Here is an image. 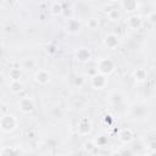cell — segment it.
I'll return each mask as SVG.
<instances>
[{
  "label": "cell",
  "instance_id": "obj_12",
  "mask_svg": "<svg viewBox=\"0 0 156 156\" xmlns=\"http://www.w3.org/2000/svg\"><path fill=\"white\" fill-rule=\"evenodd\" d=\"M128 24L133 28V29H136L141 26V18L139 16H132L129 20H128Z\"/></svg>",
  "mask_w": 156,
  "mask_h": 156
},
{
  "label": "cell",
  "instance_id": "obj_19",
  "mask_svg": "<svg viewBox=\"0 0 156 156\" xmlns=\"http://www.w3.org/2000/svg\"><path fill=\"white\" fill-rule=\"evenodd\" d=\"M149 20H150V22L156 23V11H154V12H151V13L149 15Z\"/></svg>",
  "mask_w": 156,
  "mask_h": 156
},
{
  "label": "cell",
  "instance_id": "obj_16",
  "mask_svg": "<svg viewBox=\"0 0 156 156\" xmlns=\"http://www.w3.org/2000/svg\"><path fill=\"white\" fill-rule=\"evenodd\" d=\"M99 20L98 18H95V17H91V18H89L88 21H87V26H88V28L89 29H91V30H95V29H98L99 28Z\"/></svg>",
  "mask_w": 156,
  "mask_h": 156
},
{
  "label": "cell",
  "instance_id": "obj_14",
  "mask_svg": "<svg viewBox=\"0 0 156 156\" xmlns=\"http://www.w3.org/2000/svg\"><path fill=\"white\" fill-rule=\"evenodd\" d=\"M107 17H108L110 21H118L121 18V12L117 9H111L107 12Z\"/></svg>",
  "mask_w": 156,
  "mask_h": 156
},
{
  "label": "cell",
  "instance_id": "obj_1",
  "mask_svg": "<svg viewBox=\"0 0 156 156\" xmlns=\"http://www.w3.org/2000/svg\"><path fill=\"white\" fill-rule=\"evenodd\" d=\"M115 69V63L110 58H101L99 60L98 62V71L99 73L101 74H105V76H110Z\"/></svg>",
  "mask_w": 156,
  "mask_h": 156
},
{
  "label": "cell",
  "instance_id": "obj_3",
  "mask_svg": "<svg viewBox=\"0 0 156 156\" xmlns=\"http://www.w3.org/2000/svg\"><path fill=\"white\" fill-rule=\"evenodd\" d=\"M35 107L34 100L32 98L24 96L18 101V110H21V112L23 113H30Z\"/></svg>",
  "mask_w": 156,
  "mask_h": 156
},
{
  "label": "cell",
  "instance_id": "obj_15",
  "mask_svg": "<svg viewBox=\"0 0 156 156\" xmlns=\"http://www.w3.org/2000/svg\"><path fill=\"white\" fill-rule=\"evenodd\" d=\"M22 76V72L20 68H11L9 72V77L11 78V80H20Z\"/></svg>",
  "mask_w": 156,
  "mask_h": 156
},
{
  "label": "cell",
  "instance_id": "obj_10",
  "mask_svg": "<svg viewBox=\"0 0 156 156\" xmlns=\"http://www.w3.org/2000/svg\"><path fill=\"white\" fill-rule=\"evenodd\" d=\"M79 28H80V23L76 20H71L67 23V30L69 33H77V32H79Z\"/></svg>",
  "mask_w": 156,
  "mask_h": 156
},
{
  "label": "cell",
  "instance_id": "obj_18",
  "mask_svg": "<svg viewBox=\"0 0 156 156\" xmlns=\"http://www.w3.org/2000/svg\"><path fill=\"white\" fill-rule=\"evenodd\" d=\"M62 12V6L60 2H55L52 6H51V13L52 15H60Z\"/></svg>",
  "mask_w": 156,
  "mask_h": 156
},
{
  "label": "cell",
  "instance_id": "obj_7",
  "mask_svg": "<svg viewBox=\"0 0 156 156\" xmlns=\"http://www.w3.org/2000/svg\"><path fill=\"white\" fill-rule=\"evenodd\" d=\"M119 43V38L116 34H107L105 37V45L110 49H115Z\"/></svg>",
  "mask_w": 156,
  "mask_h": 156
},
{
  "label": "cell",
  "instance_id": "obj_13",
  "mask_svg": "<svg viewBox=\"0 0 156 156\" xmlns=\"http://www.w3.org/2000/svg\"><path fill=\"white\" fill-rule=\"evenodd\" d=\"M119 139L123 141V143H129L132 139H133V134L129 129H123L119 134Z\"/></svg>",
  "mask_w": 156,
  "mask_h": 156
},
{
  "label": "cell",
  "instance_id": "obj_4",
  "mask_svg": "<svg viewBox=\"0 0 156 156\" xmlns=\"http://www.w3.org/2000/svg\"><path fill=\"white\" fill-rule=\"evenodd\" d=\"M106 82H107L106 76H105V74H101V73L95 74V76L91 78V84H93V87H94L95 89H102V88L106 85Z\"/></svg>",
  "mask_w": 156,
  "mask_h": 156
},
{
  "label": "cell",
  "instance_id": "obj_5",
  "mask_svg": "<svg viewBox=\"0 0 156 156\" xmlns=\"http://www.w3.org/2000/svg\"><path fill=\"white\" fill-rule=\"evenodd\" d=\"M34 79H35L37 83L44 85V84H46V83L50 82V73H49L48 71H45V69H40V71H38V72L35 73Z\"/></svg>",
  "mask_w": 156,
  "mask_h": 156
},
{
  "label": "cell",
  "instance_id": "obj_9",
  "mask_svg": "<svg viewBox=\"0 0 156 156\" xmlns=\"http://www.w3.org/2000/svg\"><path fill=\"white\" fill-rule=\"evenodd\" d=\"M122 6L127 12H133L138 7L136 0H122Z\"/></svg>",
  "mask_w": 156,
  "mask_h": 156
},
{
  "label": "cell",
  "instance_id": "obj_6",
  "mask_svg": "<svg viewBox=\"0 0 156 156\" xmlns=\"http://www.w3.org/2000/svg\"><path fill=\"white\" fill-rule=\"evenodd\" d=\"M90 56H91V54H90V51H89L87 48H79V49L76 51V57H77V60L80 61V62L88 61V60L90 58Z\"/></svg>",
  "mask_w": 156,
  "mask_h": 156
},
{
  "label": "cell",
  "instance_id": "obj_20",
  "mask_svg": "<svg viewBox=\"0 0 156 156\" xmlns=\"http://www.w3.org/2000/svg\"><path fill=\"white\" fill-rule=\"evenodd\" d=\"M111 1H117V0H111Z\"/></svg>",
  "mask_w": 156,
  "mask_h": 156
},
{
  "label": "cell",
  "instance_id": "obj_8",
  "mask_svg": "<svg viewBox=\"0 0 156 156\" xmlns=\"http://www.w3.org/2000/svg\"><path fill=\"white\" fill-rule=\"evenodd\" d=\"M90 129H91V123H90V121L87 119V118H82V119L79 121V124H78V130H79V133H82V134H88V133L90 132Z\"/></svg>",
  "mask_w": 156,
  "mask_h": 156
},
{
  "label": "cell",
  "instance_id": "obj_2",
  "mask_svg": "<svg viewBox=\"0 0 156 156\" xmlns=\"http://www.w3.org/2000/svg\"><path fill=\"white\" fill-rule=\"evenodd\" d=\"M17 127V119L12 115H6L1 117V129L2 132H12Z\"/></svg>",
  "mask_w": 156,
  "mask_h": 156
},
{
  "label": "cell",
  "instance_id": "obj_17",
  "mask_svg": "<svg viewBox=\"0 0 156 156\" xmlns=\"http://www.w3.org/2000/svg\"><path fill=\"white\" fill-rule=\"evenodd\" d=\"M22 83L20 82V80H12L11 82V90L13 91V93H18V91H21L22 90Z\"/></svg>",
  "mask_w": 156,
  "mask_h": 156
},
{
  "label": "cell",
  "instance_id": "obj_11",
  "mask_svg": "<svg viewBox=\"0 0 156 156\" xmlns=\"http://www.w3.org/2000/svg\"><path fill=\"white\" fill-rule=\"evenodd\" d=\"M134 78H135V80H138V82H144V80L147 78V72H146L144 68H138V69L134 72Z\"/></svg>",
  "mask_w": 156,
  "mask_h": 156
}]
</instances>
